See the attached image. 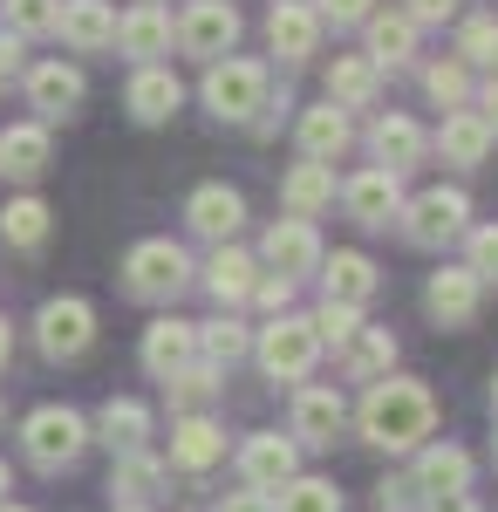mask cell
Here are the masks:
<instances>
[{
	"instance_id": "cell-12",
	"label": "cell",
	"mask_w": 498,
	"mask_h": 512,
	"mask_svg": "<svg viewBox=\"0 0 498 512\" xmlns=\"http://www.w3.org/2000/svg\"><path fill=\"white\" fill-rule=\"evenodd\" d=\"M348 424V403L335 383H301L294 390V444H335Z\"/></svg>"
},
{
	"instance_id": "cell-28",
	"label": "cell",
	"mask_w": 498,
	"mask_h": 512,
	"mask_svg": "<svg viewBox=\"0 0 498 512\" xmlns=\"http://www.w3.org/2000/svg\"><path fill=\"white\" fill-rule=\"evenodd\" d=\"M348 110H335V103H321V110H301V158H321L335 164L348 151Z\"/></svg>"
},
{
	"instance_id": "cell-27",
	"label": "cell",
	"mask_w": 498,
	"mask_h": 512,
	"mask_svg": "<svg viewBox=\"0 0 498 512\" xmlns=\"http://www.w3.org/2000/svg\"><path fill=\"white\" fill-rule=\"evenodd\" d=\"M376 89H383V69H376L369 55H335V69H328V103H335V110L376 103Z\"/></svg>"
},
{
	"instance_id": "cell-34",
	"label": "cell",
	"mask_w": 498,
	"mask_h": 512,
	"mask_svg": "<svg viewBox=\"0 0 498 512\" xmlns=\"http://www.w3.org/2000/svg\"><path fill=\"white\" fill-rule=\"evenodd\" d=\"M0 171L41 178V171H48V123H14V130L0 137Z\"/></svg>"
},
{
	"instance_id": "cell-31",
	"label": "cell",
	"mask_w": 498,
	"mask_h": 512,
	"mask_svg": "<svg viewBox=\"0 0 498 512\" xmlns=\"http://www.w3.org/2000/svg\"><path fill=\"white\" fill-rule=\"evenodd\" d=\"M437 151H444V164H485L492 130H485V117H478V110H451V117H444V130H437Z\"/></svg>"
},
{
	"instance_id": "cell-7",
	"label": "cell",
	"mask_w": 498,
	"mask_h": 512,
	"mask_svg": "<svg viewBox=\"0 0 498 512\" xmlns=\"http://www.w3.org/2000/svg\"><path fill=\"white\" fill-rule=\"evenodd\" d=\"M35 342H41V355H48V362H76V355H89V342H96V308H89V301H76V294L41 301Z\"/></svg>"
},
{
	"instance_id": "cell-33",
	"label": "cell",
	"mask_w": 498,
	"mask_h": 512,
	"mask_svg": "<svg viewBox=\"0 0 498 512\" xmlns=\"http://www.w3.org/2000/svg\"><path fill=\"white\" fill-rule=\"evenodd\" d=\"M362 28H369V62H376V69H383V62L396 69V62L417 55V21H410V14H369Z\"/></svg>"
},
{
	"instance_id": "cell-13",
	"label": "cell",
	"mask_w": 498,
	"mask_h": 512,
	"mask_svg": "<svg viewBox=\"0 0 498 512\" xmlns=\"http://www.w3.org/2000/svg\"><path fill=\"white\" fill-rule=\"evenodd\" d=\"M260 253H267L273 274L301 280V274H314V267H321V233H314V219H273Z\"/></svg>"
},
{
	"instance_id": "cell-20",
	"label": "cell",
	"mask_w": 498,
	"mask_h": 512,
	"mask_svg": "<svg viewBox=\"0 0 498 512\" xmlns=\"http://www.w3.org/2000/svg\"><path fill=\"white\" fill-rule=\"evenodd\" d=\"M171 14L157 7V0H144V7H130V14H116V48L130 55V62H157L164 48H171Z\"/></svg>"
},
{
	"instance_id": "cell-11",
	"label": "cell",
	"mask_w": 498,
	"mask_h": 512,
	"mask_svg": "<svg viewBox=\"0 0 498 512\" xmlns=\"http://www.w3.org/2000/svg\"><path fill=\"white\" fill-rule=\"evenodd\" d=\"M198 362V321H178V315H157L144 328V369H151L157 383H171L178 369H192Z\"/></svg>"
},
{
	"instance_id": "cell-10",
	"label": "cell",
	"mask_w": 498,
	"mask_h": 512,
	"mask_svg": "<svg viewBox=\"0 0 498 512\" xmlns=\"http://www.w3.org/2000/svg\"><path fill=\"white\" fill-rule=\"evenodd\" d=\"M178 41H185V55H205V62L232 55V41H239V7H232V0H192V14L178 21Z\"/></svg>"
},
{
	"instance_id": "cell-1",
	"label": "cell",
	"mask_w": 498,
	"mask_h": 512,
	"mask_svg": "<svg viewBox=\"0 0 498 512\" xmlns=\"http://www.w3.org/2000/svg\"><path fill=\"white\" fill-rule=\"evenodd\" d=\"M355 424H362V437L376 451H417L430 437V424H437V396L423 390L417 376H383V383H369Z\"/></svg>"
},
{
	"instance_id": "cell-9",
	"label": "cell",
	"mask_w": 498,
	"mask_h": 512,
	"mask_svg": "<svg viewBox=\"0 0 498 512\" xmlns=\"http://www.w3.org/2000/svg\"><path fill=\"white\" fill-rule=\"evenodd\" d=\"M239 478L253 485V492H280L287 478H301V444L280 431H253L239 444Z\"/></svg>"
},
{
	"instance_id": "cell-6",
	"label": "cell",
	"mask_w": 498,
	"mask_h": 512,
	"mask_svg": "<svg viewBox=\"0 0 498 512\" xmlns=\"http://www.w3.org/2000/svg\"><path fill=\"white\" fill-rule=\"evenodd\" d=\"M396 219H403V239H410V246H451V239L471 233V198L451 192V185H430V192H417Z\"/></svg>"
},
{
	"instance_id": "cell-24",
	"label": "cell",
	"mask_w": 498,
	"mask_h": 512,
	"mask_svg": "<svg viewBox=\"0 0 498 512\" xmlns=\"http://www.w3.org/2000/svg\"><path fill=\"white\" fill-rule=\"evenodd\" d=\"M280 198H287V219H321L328 205H335V164L307 158L287 171V185H280Z\"/></svg>"
},
{
	"instance_id": "cell-55",
	"label": "cell",
	"mask_w": 498,
	"mask_h": 512,
	"mask_svg": "<svg viewBox=\"0 0 498 512\" xmlns=\"http://www.w3.org/2000/svg\"><path fill=\"white\" fill-rule=\"evenodd\" d=\"M492 410H498V376H492Z\"/></svg>"
},
{
	"instance_id": "cell-21",
	"label": "cell",
	"mask_w": 498,
	"mask_h": 512,
	"mask_svg": "<svg viewBox=\"0 0 498 512\" xmlns=\"http://www.w3.org/2000/svg\"><path fill=\"white\" fill-rule=\"evenodd\" d=\"M185 219H192L198 239H219V246H226V239L246 226V198L232 192V185H198L192 205H185Z\"/></svg>"
},
{
	"instance_id": "cell-29",
	"label": "cell",
	"mask_w": 498,
	"mask_h": 512,
	"mask_svg": "<svg viewBox=\"0 0 498 512\" xmlns=\"http://www.w3.org/2000/svg\"><path fill=\"white\" fill-rule=\"evenodd\" d=\"M376 287H383V274H376V260H369V253H335V260H328V301L369 308V301H376Z\"/></svg>"
},
{
	"instance_id": "cell-44",
	"label": "cell",
	"mask_w": 498,
	"mask_h": 512,
	"mask_svg": "<svg viewBox=\"0 0 498 512\" xmlns=\"http://www.w3.org/2000/svg\"><path fill=\"white\" fill-rule=\"evenodd\" d=\"M417 506H423V492H417V478H410V472L376 485V512H417Z\"/></svg>"
},
{
	"instance_id": "cell-54",
	"label": "cell",
	"mask_w": 498,
	"mask_h": 512,
	"mask_svg": "<svg viewBox=\"0 0 498 512\" xmlns=\"http://www.w3.org/2000/svg\"><path fill=\"white\" fill-rule=\"evenodd\" d=\"M0 512H28V506H7V499H0Z\"/></svg>"
},
{
	"instance_id": "cell-22",
	"label": "cell",
	"mask_w": 498,
	"mask_h": 512,
	"mask_svg": "<svg viewBox=\"0 0 498 512\" xmlns=\"http://www.w3.org/2000/svg\"><path fill=\"white\" fill-rule=\"evenodd\" d=\"M253 287H260V260L239 253L226 239V246L212 253V267H205V294H212L219 308H239V301H253Z\"/></svg>"
},
{
	"instance_id": "cell-42",
	"label": "cell",
	"mask_w": 498,
	"mask_h": 512,
	"mask_svg": "<svg viewBox=\"0 0 498 512\" xmlns=\"http://www.w3.org/2000/svg\"><path fill=\"white\" fill-rule=\"evenodd\" d=\"M355 328H362V308H348V301H321V308H314V335L335 342V349H342Z\"/></svg>"
},
{
	"instance_id": "cell-60",
	"label": "cell",
	"mask_w": 498,
	"mask_h": 512,
	"mask_svg": "<svg viewBox=\"0 0 498 512\" xmlns=\"http://www.w3.org/2000/svg\"><path fill=\"white\" fill-rule=\"evenodd\" d=\"M492 69H498V62H492Z\"/></svg>"
},
{
	"instance_id": "cell-52",
	"label": "cell",
	"mask_w": 498,
	"mask_h": 512,
	"mask_svg": "<svg viewBox=\"0 0 498 512\" xmlns=\"http://www.w3.org/2000/svg\"><path fill=\"white\" fill-rule=\"evenodd\" d=\"M7 355H14V328H7V315H0V369H7Z\"/></svg>"
},
{
	"instance_id": "cell-40",
	"label": "cell",
	"mask_w": 498,
	"mask_h": 512,
	"mask_svg": "<svg viewBox=\"0 0 498 512\" xmlns=\"http://www.w3.org/2000/svg\"><path fill=\"white\" fill-rule=\"evenodd\" d=\"M423 89H430V103H444V110H464V96H471V76H464V62H430V69H423Z\"/></svg>"
},
{
	"instance_id": "cell-41",
	"label": "cell",
	"mask_w": 498,
	"mask_h": 512,
	"mask_svg": "<svg viewBox=\"0 0 498 512\" xmlns=\"http://www.w3.org/2000/svg\"><path fill=\"white\" fill-rule=\"evenodd\" d=\"M55 21H62V0H7L14 35H55Z\"/></svg>"
},
{
	"instance_id": "cell-2",
	"label": "cell",
	"mask_w": 498,
	"mask_h": 512,
	"mask_svg": "<svg viewBox=\"0 0 498 512\" xmlns=\"http://www.w3.org/2000/svg\"><path fill=\"white\" fill-rule=\"evenodd\" d=\"M21 451H28V465H41V472H69L82 451H89V417L69 410V403H41V410H28V424H21Z\"/></svg>"
},
{
	"instance_id": "cell-35",
	"label": "cell",
	"mask_w": 498,
	"mask_h": 512,
	"mask_svg": "<svg viewBox=\"0 0 498 512\" xmlns=\"http://www.w3.org/2000/svg\"><path fill=\"white\" fill-rule=\"evenodd\" d=\"M0 239L21 246V253H35L41 239H48V205H41V198H14V205L0 212Z\"/></svg>"
},
{
	"instance_id": "cell-4",
	"label": "cell",
	"mask_w": 498,
	"mask_h": 512,
	"mask_svg": "<svg viewBox=\"0 0 498 512\" xmlns=\"http://www.w3.org/2000/svg\"><path fill=\"white\" fill-rule=\"evenodd\" d=\"M123 287H130L137 301H178V294L192 287V253L171 246V239H144V246H130V260H123Z\"/></svg>"
},
{
	"instance_id": "cell-49",
	"label": "cell",
	"mask_w": 498,
	"mask_h": 512,
	"mask_svg": "<svg viewBox=\"0 0 498 512\" xmlns=\"http://www.w3.org/2000/svg\"><path fill=\"white\" fill-rule=\"evenodd\" d=\"M417 512H485V506H478L471 492H444V499H423Z\"/></svg>"
},
{
	"instance_id": "cell-8",
	"label": "cell",
	"mask_w": 498,
	"mask_h": 512,
	"mask_svg": "<svg viewBox=\"0 0 498 512\" xmlns=\"http://www.w3.org/2000/svg\"><path fill=\"white\" fill-rule=\"evenodd\" d=\"M342 205L355 226H369V233H383L389 219L403 212V171H389V164H369V171H355L342 185Z\"/></svg>"
},
{
	"instance_id": "cell-16",
	"label": "cell",
	"mask_w": 498,
	"mask_h": 512,
	"mask_svg": "<svg viewBox=\"0 0 498 512\" xmlns=\"http://www.w3.org/2000/svg\"><path fill=\"white\" fill-rule=\"evenodd\" d=\"M267 41H273V55H280V62H307V55L321 48V14H314L307 0H273Z\"/></svg>"
},
{
	"instance_id": "cell-26",
	"label": "cell",
	"mask_w": 498,
	"mask_h": 512,
	"mask_svg": "<svg viewBox=\"0 0 498 512\" xmlns=\"http://www.w3.org/2000/svg\"><path fill=\"white\" fill-rule=\"evenodd\" d=\"M389 362H396V335H389V328H355V335L342 342L348 383H383Z\"/></svg>"
},
{
	"instance_id": "cell-25",
	"label": "cell",
	"mask_w": 498,
	"mask_h": 512,
	"mask_svg": "<svg viewBox=\"0 0 498 512\" xmlns=\"http://www.w3.org/2000/svg\"><path fill=\"white\" fill-rule=\"evenodd\" d=\"M96 437L110 444L116 458H123V451H144V444H151V410H144L137 396H110L103 417H96Z\"/></svg>"
},
{
	"instance_id": "cell-23",
	"label": "cell",
	"mask_w": 498,
	"mask_h": 512,
	"mask_svg": "<svg viewBox=\"0 0 498 512\" xmlns=\"http://www.w3.org/2000/svg\"><path fill=\"white\" fill-rule=\"evenodd\" d=\"M417 492L423 499H444V492H471V451L458 444H423L417 451Z\"/></svg>"
},
{
	"instance_id": "cell-50",
	"label": "cell",
	"mask_w": 498,
	"mask_h": 512,
	"mask_svg": "<svg viewBox=\"0 0 498 512\" xmlns=\"http://www.w3.org/2000/svg\"><path fill=\"white\" fill-rule=\"evenodd\" d=\"M478 117H485V130L498 137V76L485 82V89H478Z\"/></svg>"
},
{
	"instance_id": "cell-30",
	"label": "cell",
	"mask_w": 498,
	"mask_h": 512,
	"mask_svg": "<svg viewBox=\"0 0 498 512\" xmlns=\"http://www.w3.org/2000/svg\"><path fill=\"white\" fill-rule=\"evenodd\" d=\"M164 458H151V451H123L116 458V472H110V492L123 499V506H144V499H157L164 492Z\"/></svg>"
},
{
	"instance_id": "cell-56",
	"label": "cell",
	"mask_w": 498,
	"mask_h": 512,
	"mask_svg": "<svg viewBox=\"0 0 498 512\" xmlns=\"http://www.w3.org/2000/svg\"><path fill=\"white\" fill-rule=\"evenodd\" d=\"M0 96H7V69H0Z\"/></svg>"
},
{
	"instance_id": "cell-3",
	"label": "cell",
	"mask_w": 498,
	"mask_h": 512,
	"mask_svg": "<svg viewBox=\"0 0 498 512\" xmlns=\"http://www.w3.org/2000/svg\"><path fill=\"white\" fill-rule=\"evenodd\" d=\"M205 110L219 123H246L253 110H267V69L260 62H246V55H219L212 69H205Z\"/></svg>"
},
{
	"instance_id": "cell-38",
	"label": "cell",
	"mask_w": 498,
	"mask_h": 512,
	"mask_svg": "<svg viewBox=\"0 0 498 512\" xmlns=\"http://www.w3.org/2000/svg\"><path fill=\"white\" fill-rule=\"evenodd\" d=\"M164 396H171L178 410H205V403L219 396V369H212V362H192V369H178V376L164 383Z\"/></svg>"
},
{
	"instance_id": "cell-37",
	"label": "cell",
	"mask_w": 498,
	"mask_h": 512,
	"mask_svg": "<svg viewBox=\"0 0 498 512\" xmlns=\"http://www.w3.org/2000/svg\"><path fill=\"white\" fill-rule=\"evenodd\" d=\"M273 512H342V492H335V478H287Z\"/></svg>"
},
{
	"instance_id": "cell-15",
	"label": "cell",
	"mask_w": 498,
	"mask_h": 512,
	"mask_svg": "<svg viewBox=\"0 0 498 512\" xmlns=\"http://www.w3.org/2000/svg\"><path fill=\"white\" fill-rule=\"evenodd\" d=\"M478 287H485V280L471 274V267H437L430 287H423V308H430L437 328H464V321L478 315Z\"/></svg>"
},
{
	"instance_id": "cell-5",
	"label": "cell",
	"mask_w": 498,
	"mask_h": 512,
	"mask_svg": "<svg viewBox=\"0 0 498 512\" xmlns=\"http://www.w3.org/2000/svg\"><path fill=\"white\" fill-rule=\"evenodd\" d=\"M253 349H260V369H267L273 383H307L314 376V355H321V335L301 315H273Z\"/></svg>"
},
{
	"instance_id": "cell-51",
	"label": "cell",
	"mask_w": 498,
	"mask_h": 512,
	"mask_svg": "<svg viewBox=\"0 0 498 512\" xmlns=\"http://www.w3.org/2000/svg\"><path fill=\"white\" fill-rule=\"evenodd\" d=\"M0 69H7V76L21 69V35H0Z\"/></svg>"
},
{
	"instance_id": "cell-36",
	"label": "cell",
	"mask_w": 498,
	"mask_h": 512,
	"mask_svg": "<svg viewBox=\"0 0 498 512\" xmlns=\"http://www.w3.org/2000/svg\"><path fill=\"white\" fill-rule=\"evenodd\" d=\"M246 349H253V335H246V321L219 315V321H205V328H198V355H205L212 369H226V362H239Z\"/></svg>"
},
{
	"instance_id": "cell-32",
	"label": "cell",
	"mask_w": 498,
	"mask_h": 512,
	"mask_svg": "<svg viewBox=\"0 0 498 512\" xmlns=\"http://www.w3.org/2000/svg\"><path fill=\"white\" fill-rule=\"evenodd\" d=\"M369 144H376V164H389V171H410V164H423V151H430L423 123H410V117H383Z\"/></svg>"
},
{
	"instance_id": "cell-59",
	"label": "cell",
	"mask_w": 498,
	"mask_h": 512,
	"mask_svg": "<svg viewBox=\"0 0 498 512\" xmlns=\"http://www.w3.org/2000/svg\"><path fill=\"white\" fill-rule=\"evenodd\" d=\"M0 417H7V410H0Z\"/></svg>"
},
{
	"instance_id": "cell-45",
	"label": "cell",
	"mask_w": 498,
	"mask_h": 512,
	"mask_svg": "<svg viewBox=\"0 0 498 512\" xmlns=\"http://www.w3.org/2000/svg\"><path fill=\"white\" fill-rule=\"evenodd\" d=\"M314 14H321V28H328V21H335V28H362L376 7H369V0H321Z\"/></svg>"
},
{
	"instance_id": "cell-39",
	"label": "cell",
	"mask_w": 498,
	"mask_h": 512,
	"mask_svg": "<svg viewBox=\"0 0 498 512\" xmlns=\"http://www.w3.org/2000/svg\"><path fill=\"white\" fill-rule=\"evenodd\" d=\"M458 62L478 69V62H498V14H471L458 28Z\"/></svg>"
},
{
	"instance_id": "cell-43",
	"label": "cell",
	"mask_w": 498,
	"mask_h": 512,
	"mask_svg": "<svg viewBox=\"0 0 498 512\" xmlns=\"http://www.w3.org/2000/svg\"><path fill=\"white\" fill-rule=\"evenodd\" d=\"M464 246H471V260H464V267H471L478 280H498V226H471Z\"/></svg>"
},
{
	"instance_id": "cell-18",
	"label": "cell",
	"mask_w": 498,
	"mask_h": 512,
	"mask_svg": "<svg viewBox=\"0 0 498 512\" xmlns=\"http://www.w3.org/2000/svg\"><path fill=\"white\" fill-rule=\"evenodd\" d=\"M226 458V431L205 417V410H185L178 424H171V465L178 472H212Z\"/></svg>"
},
{
	"instance_id": "cell-19",
	"label": "cell",
	"mask_w": 498,
	"mask_h": 512,
	"mask_svg": "<svg viewBox=\"0 0 498 512\" xmlns=\"http://www.w3.org/2000/svg\"><path fill=\"white\" fill-rule=\"evenodd\" d=\"M55 35L69 48H82V55H103V48H116V7L110 0H62Z\"/></svg>"
},
{
	"instance_id": "cell-46",
	"label": "cell",
	"mask_w": 498,
	"mask_h": 512,
	"mask_svg": "<svg viewBox=\"0 0 498 512\" xmlns=\"http://www.w3.org/2000/svg\"><path fill=\"white\" fill-rule=\"evenodd\" d=\"M253 301H267L273 315H287V301H294V280H287V274H260V287H253Z\"/></svg>"
},
{
	"instance_id": "cell-17",
	"label": "cell",
	"mask_w": 498,
	"mask_h": 512,
	"mask_svg": "<svg viewBox=\"0 0 498 512\" xmlns=\"http://www.w3.org/2000/svg\"><path fill=\"white\" fill-rule=\"evenodd\" d=\"M76 103H82V69H69V62H41V69H28V110H35V123L76 117Z\"/></svg>"
},
{
	"instance_id": "cell-47",
	"label": "cell",
	"mask_w": 498,
	"mask_h": 512,
	"mask_svg": "<svg viewBox=\"0 0 498 512\" xmlns=\"http://www.w3.org/2000/svg\"><path fill=\"white\" fill-rule=\"evenodd\" d=\"M212 512H273V492H253V485H246V492H226Z\"/></svg>"
},
{
	"instance_id": "cell-53",
	"label": "cell",
	"mask_w": 498,
	"mask_h": 512,
	"mask_svg": "<svg viewBox=\"0 0 498 512\" xmlns=\"http://www.w3.org/2000/svg\"><path fill=\"white\" fill-rule=\"evenodd\" d=\"M0 499H7V465H0Z\"/></svg>"
},
{
	"instance_id": "cell-57",
	"label": "cell",
	"mask_w": 498,
	"mask_h": 512,
	"mask_svg": "<svg viewBox=\"0 0 498 512\" xmlns=\"http://www.w3.org/2000/svg\"><path fill=\"white\" fill-rule=\"evenodd\" d=\"M492 458H498V437H492Z\"/></svg>"
},
{
	"instance_id": "cell-48",
	"label": "cell",
	"mask_w": 498,
	"mask_h": 512,
	"mask_svg": "<svg viewBox=\"0 0 498 512\" xmlns=\"http://www.w3.org/2000/svg\"><path fill=\"white\" fill-rule=\"evenodd\" d=\"M403 14H410L417 28H430V21H451V14H458V0H410Z\"/></svg>"
},
{
	"instance_id": "cell-14",
	"label": "cell",
	"mask_w": 498,
	"mask_h": 512,
	"mask_svg": "<svg viewBox=\"0 0 498 512\" xmlns=\"http://www.w3.org/2000/svg\"><path fill=\"white\" fill-rule=\"evenodd\" d=\"M123 103H130V117L137 123H171L178 117V103H185V82L171 76L164 62H137V76L123 89Z\"/></svg>"
},
{
	"instance_id": "cell-58",
	"label": "cell",
	"mask_w": 498,
	"mask_h": 512,
	"mask_svg": "<svg viewBox=\"0 0 498 512\" xmlns=\"http://www.w3.org/2000/svg\"><path fill=\"white\" fill-rule=\"evenodd\" d=\"M123 512H144V506H123Z\"/></svg>"
}]
</instances>
